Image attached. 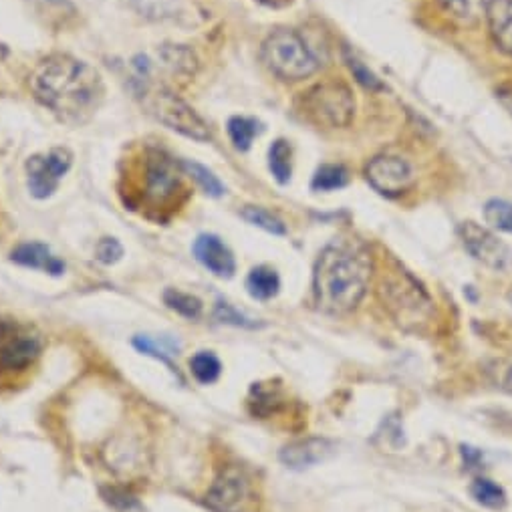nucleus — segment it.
I'll return each mask as SVG.
<instances>
[{"mask_svg": "<svg viewBox=\"0 0 512 512\" xmlns=\"http://www.w3.org/2000/svg\"><path fill=\"white\" fill-rule=\"evenodd\" d=\"M35 97L69 123L91 117L103 99V81L95 67L69 55L49 57L33 73Z\"/></svg>", "mask_w": 512, "mask_h": 512, "instance_id": "f257e3e1", "label": "nucleus"}, {"mask_svg": "<svg viewBox=\"0 0 512 512\" xmlns=\"http://www.w3.org/2000/svg\"><path fill=\"white\" fill-rule=\"evenodd\" d=\"M373 261L369 252L355 240H337L319 254L313 293L323 313L341 315L355 309L367 293Z\"/></svg>", "mask_w": 512, "mask_h": 512, "instance_id": "f03ea898", "label": "nucleus"}, {"mask_svg": "<svg viewBox=\"0 0 512 512\" xmlns=\"http://www.w3.org/2000/svg\"><path fill=\"white\" fill-rule=\"evenodd\" d=\"M263 63L271 73L285 81H301L311 77L319 63L309 51L303 37L295 31H275L263 45Z\"/></svg>", "mask_w": 512, "mask_h": 512, "instance_id": "7ed1b4c3", "label": "nucleus"}, {"mask_svg": "<svg viewBox=\"0 0 512 512\" xmlns=\"http://www.w3.org/2000/svg\"><path fill=\"white\" fill-rule=\"evenodd\" d=\"M182 164L178 166L168 154L148 150L142 174V202L154 210H166L182 194Z\"/></svg>", "mask_w": 512, "mask_h": 512, "instance_id": "20e7f679", "label": "nucleus"}, {"mask_svg": "<svg viewBox=\"0 0 512 512\" xmlns=\"http://www.w3.org/2000/svg\"><path fill=\"white\" fill-rule=\"evenodd\" d=\"M146 107L160 123L190 140L208 142L212 138L208 123L170 89L160 87L146 91Z\"/></svg>", "mask_w": 512, "mask_h": 512, "instance_id": "39448f33", "label": "nucleus"}, {"mask_svg": "<svg viewBox=\"0 0 512 512\" xmlns=\"http://www.w3.org/2000/svg\"><path fill=\"white\" fill-rule=\"evenodd\" d=\"M305 113L317 125L323 127H345L351 123L355 113V99L349 87L341 81H327L313 87L305 99Z\"/></svg>", "mask_w": 512, "mask_h": 512, "instance_id": "423d86ee", "label": "nucleus"}, {"mask_svg": "<svg viewBox=\"0 0 512 512\" xmlns=\"http://www.w3.org/2000/svg\"><path fill=\"white\" fill-rule=\"evenodd\" d=\"M381 295L402 325H418L430 313V299L422 287L408 275L396 273L381 285Z\"/></svg>", "mask_w": 512, "mask_h": 512, "instance_id": "0eeeda50", "label": "nucleus"}, {"mask_svg": "<svg viewBox=\"0 0 512 512\" xmlns=\"http://www.w3.org/2000/svg\"><path fill=\"white\" fill-rule=\"evenodd\" d=\"M41 353L39 335L17 323L0 325V373L27 371Z\"/></svg>", "mask_w": 512, "mask_h": 512, "instance_id": "6e6552de", "label": "nucleus"}, {"mask_svg": "<svg viewBox=\"0 0 512 512\" xmlns=\"http://www.w3.org/2000/svg\"><path fill=\"white\" fill-rule=\"evenodd\" d=\"M458 234L464 248L484 267L498 273L512 269V250L490 230L476 222H462L458 226Z\"/></svg>", "mask_w": 512, "mask_h": 512, "instance_id": "1a4fd4ad", "label": "nucleus"}, {"mask_svg": "<svg viewBox=\"0 0 512 512\" xmlns=\"http://www.w3.org/2000/svg\"><path fill=\"white\" fill-rule=\"evenodd\" d=\"M73 156L65 148H55L47 154L33 156L27 162V186L31 196L37 200L49 198L57 188L63 176L69 172Z\"/></svg>", "mask_w": 512, "mask_h": 512, "instance_id": "9d476101", "label": "nucleus"}, {"mask_svg": "<svg viewBox=\"0 0 512 512\" xmlns=\"http://www.w3.org/2000/svg\"><path fill=\"white\" fill-rule=\"evenodd\" d=\"M367 182L383 196H402L414 186L412 166L398 156H377L365 168Z\"/></svg>", "mask_w": 512, "mask_h": 512, "instance_id": "9b49d317", "label": "nucleus"}, {"mask_svg": "<svg viewBox=\"0 0 512 512\" xmlns=\"http://www.w3.org/2000/svg\"><path fill=\"white\" fill-rule=\"evenodd\" d=\"M206 506L214 512H244L250 502V486L238 468H226L206 494Z\"/></svg>", "mask_w": 512, "mask_h": 512, "instance_id": "f8f14e48", "label": "nucleus"}, {"mask_svg": "<svg viewBox=\"0 0 512 512\" xmlns=\"http://www.w3.org/2000/svg\"><path fill=\"white\" fill-rule=\"evenodd\" d=\"M335 454H337L335 442L327 438H305L285 446L279 458L291 470H305L331 460Z\"/></svg>", "mask_w": 512, "mask_h": 512, "instance_id": "ddd939ff", "label": "nucleus"}, {"mask_svg": "<svg viewBox=\"0 0 512 512\" xmlns=\"http://www.w3.org/2000/svg\"><path fill=\"white\" fill-rule=\"evenodd\" d=\"M196 259L216 277L230 279L234 275L236 263L230 248L214 234H202L194 244Z\"/></svg>", "mask_w": 512, "mask_h": 512, "instance_id": "4468645a", "label": "nucleus"}, {"mask_svg": "<svg viewBox=\"0 0 512 512\" xmlns=\"http://www.w3.org/2000/svg\"><path fill=\"white\" fill-rule=\"evenodd\" d=\"M484 17L496 47L512 57V0H488Z\"/></svg>", "mask_w": 512, "mask_h": 512, "instance_id": "2eb2a0df", "label": "nucleus"}, {"mask_svg": "<svg viewBox=\"0 0 512 512\" xmlns=\"http://www.w3.org/2000/svg\"><path fill=\"white\" fill-rule=\"evenodd\" d=\"M11 259L21 267L39 269V271H45L55 277L63 275V271H65V263L61 259H57V256L51 252V248L41 242L21 244L19 248L13 250Z\"/></svg>", "mask_w": 512, "mask_h": 512, "instance_id": "dca6fc26", "label": "nucleus"}, {"mask_svg": "<svg viewBox=\"0 0 512 512\" xmlns=\"http://www.w3.org/2000/svg\"><path fill=\"white\" fill-rule=\"evenodd\" d=\"M246 289L254 299L269 301L279 293L281 279L269 267H256V269L250 271V275L246 279Z\"/></svg>", "mask_w": 512, "mask_h": 512, "instance_id": "f3484780", "label": "nucleus"}, {"mask_svg": "<svg viewBox=\"0 0 512 512\" xmlns=\"http://www.w3.org/2000/svg\"><path fill=\"white\" fill-rule=\"evenodd\" d=\"M438 3L452 19L472 25L486 13L488 0H438Z\"/></svg>", "mask_w": 512, "mask_h": 512, "instance_id": "a211bd4d", "label": "nucleus"}, {"mask_svg": "<svg viewBox=\"0 0 512 512\" xmlns=\"http://www.w3.org/2000/svg\"><path fill=\"white\" fill-rule=\"evenodd\" d=\"M259 134H261V123L256 119L232 117L228 121V136L238 152H246Z\"/></svg>", "mask_w": 512, "mask_h": 512, "instance_id": "6ab92c4d", "label": "nucleus"}, {"mask_svg": "<svg viewBox=\"0 0 512 512\" xmlns=\"http://www.w3.org/2000/svg\"><path fill=\"white\" fill-rule=\"evenodd\" d=\"M134 345H136L142 353L152 355V357H156V359H162L166 365L172 367V371H176L174 365H172V361H170V357H174V355L178 353L180 345H178L174 339H170V337H160V339H158V337H152V335H138V337L134 339Z\"/></svg>", "mask_w": 512, "mask_h": 512, "instance_id": "aec40b11", "label": "nucleus"}, {"mask_svg": "<svg viewBox=\"0 0 512 512\" xmlns=\"http://www.w3.org/2000/svg\"><path fill=\"white\" fill-rule=\"evenodd\" d=\"M291 146L285 140H277L269 152V168L279 184H287L291 180Z\"/></svg>", "mask_w": 512, "mask_h": 512, "instance_id": "412c9836", "label": "nucleus"}, {"mask_svg": "<svg viewBox=\"0 0 512 512\" xmlns=\"http://www.w3.org/2000/svg\"><path fill=\"white\" fill-rule=\"evenodd\" d=\"M240 216H242L248 224H252V226H256V228H263V230H267V232H271V234H285V232H287L283 220H281L279 216H275L273 212L261 208V206H244L242 212H240Z\"/></svg>", "mask_w": 512, "mask_h": 512, "instance_id": "4be33fe9", "label": "nucleus"}, {"mask_svg": "<svg viewBox=\"0 0 512 512\" xmlns=\"http://www.w3.org/2000/svg\"><path fill=\"white\" fill-rule=\"evenodd\" d=\"M190 369H192V375L200 383H214L220 377L222 365H220V359L214 353L200 351L190 359Z\"/></svg>", "mask_w": 512, "mask_h": 512, "instance_id": "5701e85b", "label": "nucleus"}, {"mask_svg": "<svg viewBox=\"0 0 512 512\" xmlns=\"http://www.w3.org/2000/svg\"><path fill=\"white\" fill-rule=\"evenodd\" d=\"M472 496L488 508H502L506 504V492L502 490V486H498L496 482L488 480V478H478L472 482L470 486Z\"/></svg>", "mask_w": 512, "mask_h": 512, "instance_id": "b1692460", "label": "nucleus"}, {"mask_svg": "<svg viewBox=\"0 0 512 512\" xmlns=\"http://www.w3.org/2000/svg\"><path fill=\"white\" fill-rule=\"evenodd\" d=\"M347 170L343 166H335V164H327L321 166L317 170V174L313 176V190L319 192H331V190H339L347 184Z\"/></svg>", "mask_w": 512, "mask_h": 512, "instance_id": "393cba45", "label": "nucleus"}, {"mask_svg": "<svg viewBox=\"0 0 512 512\" xmlns=\"http://www.w3.org/2000/svg\"><path fill=\"white\" fill-rule=\"evenodd\" d=\"M182 170H184L194 182H198V186H200L206 194H210V196H214V198H218V196L224 194L222 182H220L208 168H204V166H200V164H196V162H182Z\"/></svg>", "mask_w": 512, "mask_h": 512, "instance_id": "a878e982", "label": "nucleus"}, {"mask_svg": "<svg viewBox=\"0 0 512 512\" xmlns=\"http://www.w3.org/2000/svg\"><path fill=\"white\" fill-rule=\"evenodd\" d=\"M164 301H166V305H168L172 311L180 313V315L186 317V319H198L200 313H202V303H200V299H196V297H192V295H188V293H180V291H176V289H168V291L164 293Z\"/></svg>", "mask_w": 512, "mask_h": 512, "instance_id": "bb28decb", "label": "nucleus"}, {"mask_svg": "<svg viewBox=\"0 0 512 512\" xmlns=\"http://www.w3.org/2000/svg\"><path fill=\"white\" fill-rule=\"evenodd\" d=\"M486 222L502 232L512 234V204L506 200H490L484 206Z\"/></svg>", "mask_w": 512, "mask_h": 512, "instance_id": "cd10ccee", "label": "nucleus"}, {"mask_svg": "<svg viewBox=\"0 0 512 512\" xmlns=\"http://www.w3.org/2000/svg\"><path fill=\"white\" fill-rule=\"evenodd\" d=\"M95 256L99 263L113 265L123 256V246L115 238H103V240H99V244L95 248Z\"/></svg>", "mask_w": 512, "mask_h": 512, "instance_id": "c85d7f7f", "label": "nucleus"}, {"mask_svg": "<svg viewBox=\"0 0 512 512\" xmlns=\"http://www.w3.org/2000/svg\"><path fill=\"white\" fill-rule=\"evenodd\" d=\"M214 317H216L220 323H230V325H236V327H256V323H252L250 319H246L242 313H238V311H236L232 305H228V303H218Z\"/></svg>", "mask_w": 512, "mask_h": 512, "instance_id": "c756f323", "label": "nucleus"}, {"mask_svg": "<svg viewBox=\"0 0 512 512\" xmlns=\"http://www.w3.org/2000/svg\"><path fill=\"white\" fill-rule=\"evenodd\" d=\"M347 63H349V69H351V73H353V77L363 85V87H367V89H373V91H377V89H383V85H381V81L361 63V61H357V59H347Z\"/></svg>", "mask_w": 512, "mask_h": 512, "instance_id": "7c9ffc66", "label": "nucleus"}, {"mask_svg": "<svg viewBox=\"0 0 512 512\" xmlns=\"http://www.w3.org/2000/svg\"><path fill=\"white\" fill-rule=\"evenodd\" d=\"M502 388L512 394V363L502 373Z\"/></svg>", "mask_w": 512, "mask_h": 512, "instance_id": "2f4dec72", "label": "nucleus"}, {"mask_svg": "<svg viewBox=\"0 0 512 512\" xmlns=\"http://www.w3.org/2000/svg\"><path fill=\"white\" fill-rule=\"evenodd\" d=\"M261 3H267V5L279 7V5H285V3H289V0H261Z\"/></svg>", "mask_w": 512, "mask_h": 512, "instance_id": "473e14b6", "label": "nucleus"}, {"mask_svg": "<svg viewBox=\"0 0 512 512\" xmlns=\"http://www.w3.org/2000/svg\"><path fill=\"white\" fill-rule=\"evenodd\" d=\"M502 97H504V101H506V103L512 107V91H510V93H504Z\"/></svg>", "mask_w": 512, "mask_h": 512, "instance_id": "72a5a7b5", "label": "nucleus"}, {"mask_svg": "<svg viewBox=\"0 0 512 512\" xmlns=\"http://www.w3.org/2000/svg\"><path fill=\"white\" fill-rule=\"evenodd\" d=\"M508 305H510V307H512V289H510V291H508Z\"/></svg>", "mask_w": 512, "mask_h": 512, "instance_id": "f704fd0d", "label": "nucleus"}]
</instances>
